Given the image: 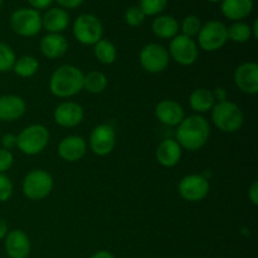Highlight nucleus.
Segmentation results:
<instances>
[{
	"label": "nucleus",
	"mask_w": 258,
	"mask_h": 258,
	"mask_svg": "<svg viewBox=\"0 0 258 258\" xmlns=\"http://www.w3.org/2000/svg\"><path fill=\"white\" fill-rule=\"evenodd\" d=\"M155 116L166 126H178L185 117V112L180 103L174 100H163L156 105Z\"/></svg>",
	"instance_id": "f3484780"
},
{
	"label": "nucleus",
	"mask_w": 258,
	"mask_h": 258,
	"mask_svg": "<svg viewBox=\"0 0 258 258\" xmlns=\"http://www.w3.org/2000/svg\"><path fill=\"white\" fill-rule=\"evenodd\" d=\"M176 139L181 149L189 151L201 150L209 140L211 136V126L207 118L201 115H191L184 117L178 125Z\"/></svg>",
	"instance_id": "f257e3e1"
},
{
	"label": "nucleus",
	"mask_w": 258,
	"mask_h": 258,
	"mask_svg": "<svg viewBox=\"0 0 258 258\" xmlns=\"http://www.w3.org/2000/svg\"><path fill=\"white\" fill-rule=\"evenodd\" d=\"M252 29V35H253L254 38H258V20L256 19L254 20V23H253V28H251Z\"/></svg>",
	"instance_id": "a19ab883"
},
{
	"label": "nucleus",
	"mask_w": 258,
	"mask_h": 258,
	"mask_svg": "<svg viewBox=\"0 0 258 258\" xmlns=\"http://www.w3.org/2000/svg\"><path fill=\"white\" fill-rule=\"evenodd\" d=\"M68 50V40L62 34L44 35L40 40V52L49 59H57L63 57Z\"/></svg>",
	"instance_id": "aec40b11"
},
{
	"label": "nucleus",
	"mask_w": 258,
	"mask_h": 258,
	"mask_svg": "<svg viewBox=\"0 0 258 258\" xmlns=\"http://www.w3.org/2000/svg\"><path fill=\"white\" fill-rule=\"evenodd\" d=\"M30 5H32L33 9H47L50 4L53 3V0H28Z\"/></svg>",
	"instance_id": "4c0bfd02"
},
{
	"label": "nucleus",
	"mask_w": 258,
	"mask_h": 258,
	"mask_svg": "<svg viewBox=\"0 0 258 258\" xmlns=\"http://www.w3.org/2000/svg\"><path fill=\"white\" fill-rule=\"evenodd\" d=\"M10 25L20 37H34L42 30V17L33 8H20L12 14Z\"/></svg>",
	"instance_id": "423d86ee"
},
{
	"label": "nucleus",
	"mask_w": 258,
	"mask_h": 258,
	"mask_svg": "<svg viewBox=\"0 0 258 258\" xmlns=\"http://www.w3.org/2000/svg\"><path fill=\"white\" fill-rule=\"evenodd\" d=\"M222 13L228 19L239 22L253 10V0H222Z\"/></svg>",
	"instance_id": "4be33fe9"
},
{
	"label": "nucleus",
	"mask_w": 258,
	"mask_h": 258,
	"mask_svg": "<svg viewBox=\"0 0 258 258\" xmlns=\"http://www.w3.org/2000/svg\"><path fill=\"white\" fill-rule=\"evenodd\" d=\"M116 145V131L108 123H101L92 130L90 136V148L93 154L106 156L112 153Z\"/></svg>",
	"instance_id": "f8f14e48"
},
{
	"label": "nucleus",
	"mask_w": 258,
	"mask_h": 258,
	"mask_svg": "<svg viewBox=\"0 0 258 258\" xmlns=\"http://www.w3.org/2000/svg\"><path fill=\"white\" fill-rule=\"evenodd\" d=\"M8 232H9V229H8L7 222L3 218H0V239H4L5 236L8 234Z\"/></svg>",
	"instance_id": "ea45409f"
},
{
	"label": "nucleus",
	"mask_w": 258,
	"mask_h": 258,
	"mask_svg": "<svg viewBox=\"0 0 258 258\" xmlns=\"http://www.w3.org/2000/svg\"><path fill=\"white\" fill-rule=\"evenodd\" d=\"M211 190V185L206 176L201 174L185 175L178 184V191L181 198L186 202H201L206 198Z\"/></svg>",
	"instance_id": "9b49d317"
},
{
	"label": "nucleus",
	"mask_w": 258,
	"mask_h": 258,
	"mask_svg": "<svg viewBox=\"0 0 258 258\" xmlns=\"http://www.w3.org/2000/svg\"><path fill=\"white\" fill-rule=\"evenodd\" d=\"M139 59H140L141 67L146 72L161 73L168 68L170 55L164 45L158 44V43H150L141 49Z\"/></svg>",
	"instance_id": "1a4fd4ad"
},
{
	"label": "nucleus",
	"mask_w": 258,
	"mask_h": 258,
	"mask_svg": "<svg viewBox=\"0 0 258 258\" xmlns=\"http://www.w3.org/2000/svg\"><path fill=\"white\" fill-rule=\"evenodd\" d=\"M83 78L85 75L80 68L72 64H63L50 76L49 90L55 97H72L83 90Z\"/></svg>",
	"instance_id": "f03ea898"
},
{
	"label": "nucleus",
	"mask_w": 258,
	"mask_h": 258,
	"mask_svg": "<svg viewBox=\"0 0 258 258\" xmlns=\"http://www.w3.org/2000/svg\"><path fill=\"white\" fill-rule=\"evenodd\" d=\"M93 53L97 60L102 64H112L117 58V49L115 44L107 39H101L93 45Z\"/></svg>",
	"instance_id": "393cba45"
},
{
	"label": "nucleus",
	"mask_w": 258,
	"mask_h": 258,
	"mask_svg": "<svg viewBox=\"0 0 258 258\" xmlns=\"http://www.w3.org/2000/svg\"><path fill=\"white\" fill-rule=\"evenodd\" d=\"M211 111L213 123L222 133H237L243 125V112L234 102L228 100L219 101Z\"/></svg>",
	"instance_id": "7ed1b4c3"
},
{
	"label": "nucleus",
	"mask_w": 258,
	"mask_h": 258,
	"mask_svg": "<svg viewBox=\"0 0 258 258\" xmlns=\"http://www.w3.org/2000/svg\"><path fill=\"white\" fill-rule=\"evenodd\" d=\"M189 105L191 110L198 113L208 112L216 105V98H214L213 91L208 88H197L190 93L189 97Z\"/></svg>",
	"instance_id": "b1692460"
},
{
	"label": "nucleus",
	"mask_w": 258,
	"mask_h": 258,
	"mask_svg": "<svg viewBox=\"0 0 258 258\" xmlns=\"http://www.w3.org/2000/svg\"><path fill=\"white\" fill-rule=\"evenodd\" d=\"M70 24V15L62 8H52L42 17V28L48 33L60 34Z\"/></svg>",
	"instance_id": "412c9836"
},
{
	"label": "nucleus",
	"mask_w": 258,
	"mask_h": 258,
	"mask_svg": "<svg viewBox=\"0 0 258 258\" xmlns=\"http://www.w3.org/2000/svg\"><path fill=\"white\" fill-rule=\"evenodd\" d=\"M90 258H116V257H115V254L111 253L110 251L101 249V251H97L96 253H93Z\"/></svg>",
	"instance_id": "58836bf2"
},
{
	"label": "nucleus",
	"mask_w": 258,
	"mask_h": 258,
	"mask_svg": "<svg viewBox=\"0 0 258 258\" xmlns=\"http://www.w3.org/2000/svg\"><path fill=\"white\" fill-rule=\"evenodd\" d=\"M102 23L93 14H81L73 23V35L85 45H95L102 39Z\"/></svg>",
	"instance_id": "0eeeda50"
},
{
	"label": "nucleus",
	"mask_w": 258,
	"mask_h": 258,
	"mask_svg": "<svg viewBox=\"0 0 258 258\" xmlns=\"http://www.w3.org/2000/svg\"><path fill=\"white\" fill-rule=\"evenodd\" d=\"M17 135H14V134H5V135H3L2 146L5 150L12 151L13 149L17 148Z\"/></svg>",
	"instance_id": "f704fd0d"
},
{
	"label": "nucleus",
	"mask_w": 258,
	"mask_h": 258,
	"mask_svg": "<svg viewBox=\"0 0 258 258\" xmlns=\"http://www.w3.org/2000/svg\"><path fill=\"white\" fill-rule=\"evenodd\" d=\"M106 87H107V77L105 76V73L100 72V71H92V72L85 75L83 90H86L87 92L98 95V93L103 92Z\"/></svg>",
	"instance_id": "bb28decb"
},
{
	"label": "nucleus",
	"mask_w": 258,
	"mask_h": 258,
	"mask_svg": "<svg viewBox=\"0 0 258 258\" xmlns=\"http://www.w3.org/2000/svg\"><path fill=\"white\" fill-rule=\"evenodd\" d=\"M151 29L154 34L161 39H173L175 35H178L180 25L171 15H159L154 19Z\"/></svg>",
	"instance_id": "5701e85b"
},
{
	"label": "nucleus",
	"mask_w": 258,
	"mask_h": 258,
	"mask_svg": "<svg viewBox=\"0 0 258 258\" xmlns=\"http://www.w3.org/2000/svg\"><path fill=\"white\" fill-rule=\"evenodd\" d=\"M201 29L202 22L198 17H196V15H188V17L184 18L183 23H181V32H183V35L193 38L199 34Z\"/></svg>",
	"instance_id": "c756f323"
},
{
	"label": "nucleus",
	"mask_w": 258,
	"mask_h": 258,
	"mask_svg": "<svg viewBox=\"0 0 258 258\" xmlns=\"http://www.w3.org/2000/svg\"><path fill=\"white\" fill-rule=\"evenodd\" d=\"M17 148L25 155H38L45 150L49 143V131L40 123L23 128L17 135Z\"/></svg>",
	"instance_id": "20e7f679"
},
{
	"label": "nucleus",
	"mask_w": 258,
	"mask_h": 258,
	"mask_svg": "<svg viewBox=\"0 0 258 258\" xmlns=\"http://www.w3.org/2000/svg\"><path fill=\"white\" fill-rule=\"evenodd\" d=\"M86 153H87V144L82 136H66L58 145V155L68 163L80 161L86 155Z\"/></svg>",
	"instance_id": "dca6fc26"
},
{
	"label": "nucleus",
	"mask_w": 258,
	"mask_h": 258,
	"mask_svg": "<svg viewBox=\"0 0 258 258\" xmlns=\"http://www.w3.org/2000/svg\"><path fill=\"white\" fill-rule=\"evenodd\" d=\"M58 4L62 8H66V9H75V8H78L83 3V0H55Z\"/></svg>",
	"instance_id": "e433bc0d"
},
{
	"label": "nucleus",
	"mask_w": 258,
	"mask_h": 258,
	"mask_svg": "<svg viewBox=\"0 0 258 258\" xmlns=\"http://www.w3.org/2000/svg\"><path fill=\"white\" fill-rule=\"evenodd\" d=\"M27 111V103L20 96H0V121L13 122L23 117Z\"/></svg>",
	"instance_id": "a211bd4d"
},
{
	"label": "nucleus",
	"mask_w": 258,
	"mask_h": 258,
	"mask_svg": "<svg viewBox=\"0 0 258 258\" xmlns=\"http://www.w3.org/2000/svg\"><path fill=\"white\" fill-rule=\"evenodd\" d=\"M234 83L247 95L258 93V66L256 62H246L234 71Z\"/></svg>",
	"instance_id": "4468645a"
},
{
	"label": "nucleus",
	"mask_w": 258,
	"mask_h": 258,
	"mask_svg": "<svg viewBox=\"0 0 258 258\" xmlns=\"http://www.w3.org/2000/svg\"><path fill=\"white\" fill-rule=\"evenodd\" d=\"M4 246L9 258H28L32 251V243L25 232L22 229H14L8 232L5 236Z\"/></svg>",
	"instance_id": "2eb2a0df"
},
{
	"label": "nucleus",
	"mask_w": 258,
	"mask_h": 258,
	"mask_svg": "<svg viewBox=\"0 0 258 258\" xmlns=\"http://www.w3.org/2000/svg\"><path fill=\"white\" fill-rule=\"evenodd\" d=\"M53 117H54L55 123L62 127H75L83 121L85 110L80 103L66 101L54 108Z\"/></svg>",
	"instance_id": "ddd939ff"
},
{
	"label": "nucleus",
	"mask_w": 258,
	"mask_h": 258,
	"mask_svg": "<svg viewBox=\"0 0 258 258\" xmlns=\"http://www.w3.org/2000/svg\"><path fill=\"white\" fill-rule=\"evenodd\" d=\"M228 40L226 24L219 20H211L202 25L198 34V44L206 52H216L221 49Z\"/></svg>",
	"instance_id": "6e6552de"
},
{
	"label": "nucleus",
	"mask_w": 258,
	"mask_h": 258,
	"mask_svg": "<svg viewBox=\"0 0 258 258\" xmlns=\"http://www.w3.org/2000/svg\"><path fill=\"white\" fill-rule=\"evenodd\" d=\"M168 0H140V8L145 15H158L165 10Z\"/></svg>",
	"instance_id": "7c9ffc66"
},
{
	"label": "nucleus",
	"mask_w": 258,
	"mask_h": 258,
	"mask_svg": "<svg viewBox=\"0 0 258 258\" xmlns=\"http://www.w3.org/2000/svg\"><path fill=\"white\" fill-rule=\"evenodd\" d=\"M13 183L9 176L0 174V203L8 202L13 196Z\"/></svg>",
	"instance_id": "473e14b6"
},
{
	"label": "nucleus",
	"mask_w": 258,
	"mask_h": 258,
	"mask_svg": "<svg viewBox=\"0 0 258 258\" xmlns=\"http://www.w3.org/2000/svg\"><path fill=\"white\" fill-rule=\"evenodd\" d=\"M52 175L43 169H34L25 175L22 184L23 194L30 201H42L53 190Z\"/></svg>",
	"instance_id": "39448f33"
},
{
	"label": "nucleus",
	"mask_w": 258,
	"mask_h": 258,
	"mask_svg": "<svg viewBox=\"0 0 258 258\" xmlns=\"http://www.w3.org/2000/svg\"><path fill=\"white\" fill-rule=\"evenodd\" d=\"M207 2H211V3H218V2H221V0H207Z\"/></svg>",
	"instance_id": "79ce46f5"
},
{
	"label": "nucleus",
	"mask_w": 258,
	"mask_h": 258,
	"mask_svg": "<svg viewBox=\"0 0 258 258\" xmlns=\"http://www.w3.org/2000/svg\"><path fill=\"white\" fill-rule=\"evenodd\" d=\"M146 15L139 7H130L125 12V22L130 27H140L145 22Z\"/></svg>",
	"instance_id": "2f4dec72"
},
{
	"label": "nucleus",
	"mask_w": 258,
	"mask_h": 258,
	"mask_svg": "<svg viewBox=\"0 0 258 258\" xmlns=\"http://www.w3.org/2000/svg\"><path fill=\"white\" fill-rule=\"evenodd\" d=\"M248 198L253 206H258V181H253L248 189Z\"/></svg>",
	"instance_id": "c9c22d12"
},
{
	"label": "nucleus",
	"mask_w": 258,
	"mask_h": 258,
	"mask_svg": "<svg viewBox=\"0 0 258 258\" xmlns=\"http://www.w3.org/2000/svg\"><path fill=\"white\" fill-rule=\"evenodd\" d=\"M181 155H183V149L175 139H166L161 141L155 153L158 163L165 168L175 166L180 161Z\"/></svg>",
	"instance_id": "6ab92c4d"
},
{
	"label": "nucleus",
	"mask_w": 258,
	"mask_h": 258,
	"mask_svg": "<svg viewBox=\"0 0 258 258\" xmlns=\"http://www.w3.org/2000/svg\"><path fill=\"white\" fill-rule=\"evenodd\" d=\"M228 39L234 43H246L252 37V29L247 23L234 22L229 28H227Z\"/></svg>",
	"instance_id": "cd10ccee"
},
{
	"label": "nucleus",
	"mask_w": 258,
	"mask_h": 258,
	"mask_svg": "<svg viewBox=\"0 0 258 258\" xmlns=\"http://www.w3.org/2000/svg\"><path fill=\"white\" fill-rule=\"evenodd\" d=\"M13 71L22 78H30L39 71V62L33 55H23L15 60Z\"/></svg>",
	"instance_id": "a878e982"
},
{
	"label": "nucleus",
	"mask_w": 258,
	"mask_h": 258,
	"mask_svg": "<svg viewBox=\"0 0 258 258\" xmlns=\"http://www.w3.org/2000/svg\"><path fill=\"white\" fill-rule=\"evenodd\" d=\"M17 60V55L13 48L7 43L0 42V72L5 73L13 71Z\"/></svg>",
	"instance_id": "c85d7f7f"
},
{
	"label": "nucleus",
	"mask_w": 258,
	"mask_h": 258,
	"mask_svg": "<svg viewBox=\"0 0 258 258\" xmlns=\"http://www.w3.org/2000/svg\"><path fill=\"white\" fill-rule=\"evenodd\" d=\"M14 163V155L12 151L5 150L0 148V174H4L5 171L9 170Z\"/></svg>",
	"instance_id": "72a5a7b5"
},
{
	"label": "nucleus",
	"mask_w": 258,
	"mask_h": 258,
	"mask_svg": "<svg viewBox=\"0 0 258 258\" xmlns=\"http://www.w3.org/2000/svg\"><path fill=\"white\" fill-rule=\"evenodd\" d=\"M2 4H3V0H0V7H2Z\"/></svg>",
	"instance_id": "37998d69"
},
{
	"label": "nucleus",
	"mask_w": 258,
	"mask_h": 258,
	"mask_svg": "<svg viewBox=\"0 0 258 258\" xmlns=\"http://www.w3.org/2000/svg\"><path fill=\"white\" fill-rule=\"evenodd\" d=\"M169 55L181 66H191L198 59V44L193 38L178 34L171 39L169 45Z\"/></svg>",
	"instance_id": "9d476101"
}]
</instances>
